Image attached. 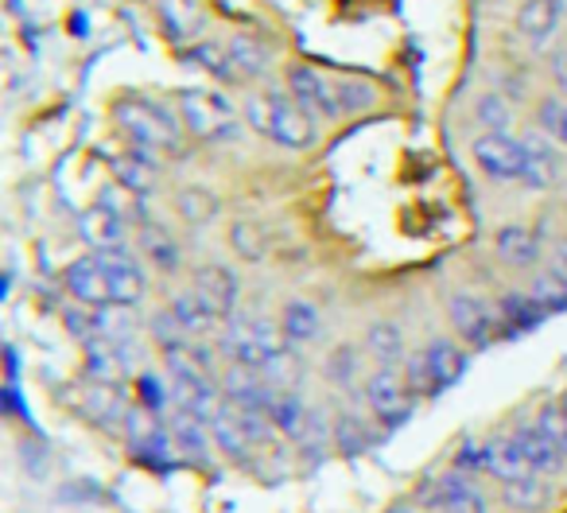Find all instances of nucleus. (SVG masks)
Returning <instances> with one entry per match:
<instances>
[{"instance_id":"f257e3e1","label":"nucleus","mask_w":567,"mask_h":513,"mask_svg":"<svg viewBox=\"0 0 567 513\" xmlns=\"http://www.w3.org/2000/svg\"><path fill=\"white\" fill-rule=\"evenodd\" d=\"M245 121L260 136H268V141H276L280 148H292V152H303L319 141L308 113L296 105L292 94H280V90L245 98Z\"/></svg>"},{"instance_id":"f03ea898","label":"nucleus","mask_w":567,"mask_h":513,"mask_svg":"<svg viewBox=\"0 0 567 513\" xmlns=\"http://www.w3.org/2000/svg\"><path fill=\"white\" fill-rule=\"evenodd\" d=\"M117 129L125 133L128 148H148V152H175L183 141V121H175L164 105L128 98L117 105Z\"/></svg>"},{"instance_id":"7ed1b4c3","label":"nucleus","mask_w":567,"mask_h":513,"mask_svg":"<svg viewBox=\"0 0 567 513\" xmlns=\"http://www.w3.org/2000/svg\"><path fill=\"white\" fill-rule=\"evenodd\" d=\"M179 121L198 141H229L237 136V113L218 90H179Z\"/></svg>"},{"instance_id":"20e7f679","label":"nucleus","mask_w":567,"mask_h":513,"mask_svg":"<svg viewBox=\"0 0 567 513\" xmlns=\"http://www.w3.org/2000/svg\"><path fill=\"white\" fill-rule=\"evenodd\" d=\"M362 393H365V404H370V417L378 420L381 428H389V432L401 428L404 420L412 417V404H416L401 366H378L373 373H365Z\"/></svg>"},{"instance_id":"39448f33","label":"nucleus","mask_w":567,"mask_h":513,"mask_svg":"<svg viewBox=\"0 0 567 513\" xmlns=\"http://www.w3.org/2000/svg\"><path fill=\"white\" fill-rule=\"evenodd\" d=\"M420 510L427 513H489V502L478 486H474L471 474H432V479L420 482V494H416Z\"/></svg>"},{"instance_id":"423d86ee","label":"nucleus","mask_w":567,"mask_h":513,"mask_svg":"<svg viewBox=\"0 0 567 513\" xmlns=\"http://www.w3.org/2000/svg\"><path fill=\"white\" fill-rule=\"evenodd\" d=\"M288 94L296 98V105H300L311 121L342 117L339 86H334V82H327L316 66H303V63L288 66Z\"/></svg>"},{"instance_id":"0eeeda50","label":"nucleus","mask_w":567,"mask_h":513,"mask_svg":"<svg viewBox=\"0 0 567 513\" xmlns=\"http://www.w3.org/2000/svg\"><path fill=\"white\" fill-rule=\"evenodd\" d=\"M471 156L482 167V175L494 183H513L525 172V144L509 133H482L471 144Z\"/></svg>"},{"instance_id":"6e6552de","label":"nucleus","mask_w":567,"mask_h":513,"mask_svg":"<svg viewBox=\"0 0 567 513\" xmlns=\"http://www.w3.org/2000/svg\"><path fill=\"white\" fill-rule=\"evenodd\" d=\"M447 316H451V327L455 335L466 342V347H489V342L502 335V324H497V311L486 308L478 296L471 293H455L447 300Z\"/></svg>"},{"instance_id":"1a4fd4ad","label":"nucleus","mask_w":567,"mask_h":513,"mask_svg":"<svg viewBox=\"0 0 567 513\" xmlns=\"http://www.w3.org/2000/svg\"><path fill=\"white\" fill-rule=\"evenodd\" d=\"M63 285H66V293H71L79 304H86L90 311H94V308H113L110 273L102 269V261H97L94 253H90V257H79V261L66 265Z\"/></svg>"},{"instance_id":"9d476101","label":"nucleus","mask_w":567,"mask_h":513,"mask_svg":"<svg viewBox=\"0 0 567 513\" xmlns=\"http://www.w3.org/2000/svg\"><path fill=\"white\" fill-rule=\"evenodd\" d=\"M525 172H520V183L528 191H551L559 179V144L551 136H544L540 129L528 133L525 141Z\"/></svg>"},{"instance_id":"9b49d317","label":"nucleus","mask_w":567,"mask_h":513,"mask_svg":"<svg viewBox=\"0 0 567 513\" xmlns=\"http://www.w3.org/2000/svg\"><path fill=\"white\" fill-rule=\"evenodd\" d=\"M190 293L203 300V308L210 311L214 319H229L234 316V304H237V277L221 265H206V269L195 273V285Z\"/></svg>"},{"instance_id":"f8f14e48","label":"nucleus","mask_w":567,"mask_h":513,"mask_svg":"<svg viewBox=\"0 0 567 513\" xmlns=\"http://www.w3.org/2000/svg\"><path fill=\"white\" fill-rule=\"evenodd\" d=\"M79 234H82V242H86L94 253L121 249V245H128L125 218H121V214H113L110 206H94V211H86V214H82V222H79Z\"/></svg>"},{"instance_id":"ddd939ff","label":"nucleus","mask_w":567,"mask_h":513,"mask_svg":"<svg viewBox=\"0 0 567 513\" xmlns=\"http://www.w3.org/2000/svg\"><path fill=\"white\" fill-rule=\"evenodd\" d=\"M564 12H567V0H520L513 24H517V32L525 35L528 43H544L559 28Z\"/></svg>"},{"instance_id":"4468645a","label":"nucleus","mask_w":567,"mask_h":513,"mask_svg":"<svg viewBox=\"0 0 567 513\" xmlns=\"http://www.w3.org/2000/svg\"><path fill=\"white\" fill-rule=\"evenodd\" d=\"M513 440H517L520 455H525V463H528V471H533V474H544V479H556V474L564 471L567 459L559 455L556 443H551L548 435H544L536 424L517 428V432H513Z\"/></svg>"},{"instance_id":"2eb2a0df","label":"nucleus","mask_w":567,"mask_h":513,"mask_svg":"<svg viewBox=\"0 0 567 513\" xmlns=\"http://www.w3.org/2000/svg\"><path fill=\"white\" fill-rule=\"evenodd\" d=\"M167 432H172V443L179 455L195 459V463H206L214 451V435H210V424H203V420L187 417V412L175 409L172 420H167Z\"/></svg>"},{"instance_id":"dca6fc26","label":"nucleus","mask_w":567,"mask_h":513,"mask_svg":"<svg viewBox=\"0 0 567 513\" xmlns=\"http://www.w3.org/2000/svg\"><path fill=\"white\" fill-rule=\"evenodd\" d=\"M210 435H214V448H218L226 459H234V463H245V459H249L252 440H249V432H245L234 404H221L218 417L210 420Z\"/></svg>"},{"instance_id":"f3484780","label":"nucleus","mask_w":567,"mask_h":513,"mask_svg":"<svg viewBox=\"0 0 567 513\" xmlns=\"http://www.w3.org/2000/svg\"><path fill=\"white\" fill-rule=\"evenodd\" d=\"M152 4H156V17H159V24H164L167 40L183 43L203 32V9H198V0H152Z\"/></svg>"},{"instance_id":"a211bd4d","label":"nucleus","mask_w":567,"mask_h":513,"mask_svg":"<svg viewBox=\"0 0 567 513\" xmlns=\"http://www.w3.org/2000/svg\"><path fill=\"white\" fill-rule=\"evenodd\" d=\"M268 420H272L276 432H284L288 440H300L303 428H308L311 420V404L303 401L300 393H292V389H284V393H272V401H268Z\"/></svg>"},{"instance_id":"6ab92c4d","label":"nucleus","mask_w":567,"mask_h":513,"mask_svg":"<svg viewBox=\"0 0 567 513\" xmlns=\"http://www.w3.org/2000/svg\"><path fill=\"white\" fill-rule=\"evenodd\" d=\"M494 249L513 269H528V265L540 261V242H536V234L525 226H502L494 237Z\"/></svg>"},{"instance_id":"aec40b11","label":"nucleus","mask_w":567,"mask_h":513,"mask_svg":"<svg viewBox=\"0 0 567 513\" xmlns=\"http://www.w3.org/2000/svg\"><path fill=\"white\" fill-rule=\"evenodd\" d=\"M548 502H551V482L544 474H525V479L502 486V505L513 513H540Z\"/></svg>"},{"instance_id":"412c9836","label":"nucleus","mask_w":567,"mask_h":513,"mask_svg":"<svg viewBox=\"0 0 567 513\" xmlns=\"http://www.w3.org/2000/svg\"><path fill=\"white\" fill-rule=\"evenodd\" d=\"M280 331L292 347H303V342H316L319 331H323V316L311 300H292L280 311Z\"/></svg>"},{"instance_id":"4be33fe9","label":"nucleus","mask_w":567,"mask_h":513,"mask_svg":"<svg viewBox=\"0 0 567 513\" xmlns=\"http://www.w3.org/2000/svg\"><path fill=\"white\" fill-rule=\"evenodd\" d=\"M548 311L533 300L528 293H509L497 300V324H502V335H520L528 327H536Z\"/></svg>"},{"instance_id":"5701e85b","label":"nucleus","mask_w":567,"mask_h":513,"mask_svg":"<svg viewBox=\"0 0 567 513\" xmlns=\"http://www.w3.org/2000/svg\"><path fill=\"white\" fill-rule=\"evenodd\" d=\"M167 311H172V319L179 324V331L187 335L190 342L203 339V335H210L214 324H218V319H214L210 311L203 308V300H198L190 288H187V293H175L172 304H167Z\"/></svg>"},{"instance_id":"b1692460","label":"nucleus","mask_w":567,"mask_h":513,"mask_svg":"<svg viewBox=\"0 0 567 513\" xmlns=\"http://www.w3.org/2000/svg\"><path fill=\"white\" fill-rule=\"evenodd\" d=\"M404 331L389 319H378V324L365 327V355L373 358L378 366H401L404 358Z\"/></svg>"},{"instance_id":"393cba45","label":"nucleus","mask_w":567,"mask_h":513,"mask_svg":"<svg viewBox=\"0 0 567 513\" xmlns=\"http://www.w3.org/2000/svg\"><path fill=\"white\" fill-rule=\"evenodd\" d=\"M226 48L241 79H265V74L272 71V51H268L257 35H234Z\"/></svg>"},{"instance_id":"a878e982","label":"nucleus","mask_w":567,"mask_h":513,"mask_svg":"<svg viewBox=\"0 0 567 513\" xmlns=\"http://www.w3.org/2000/svg\"><path fill=\"white\" fill-rule=\"evenodd\" d=\"M525 474H533V471H528L525 455H520L513 435L489 440V479H497L505 486V482H517V479H525Z\"/></svg>"},{"instance_id":"bb28decb","label":"nucleus","mask_w":567,"mask_h":513,"mask_svg":"<svg viewBox=\"0 0 567 513\" xmlns=\"http://www.w3.org/2000/svg\"><path fill=\"white\" fill-rule=\"evenodd\" d=\"M86 412H90V420L113 428V424H125L128 404L121 401L117 386H97V381H94V386L86 389Z\"/></svg>"},{"instance_id":"cd10ccee","label":"nucleus","mask_w":567,"mask_h":513,"mask_svg":"<svg viewBox=\"0 0 567 513\" xmlns=\"http://www.w3.org/2000/svg\"><path fill=\"white\" fill-rule=\"evenodd\" d=\"M424 350H427V358H432V370H435V378H440L443 389H451L466 373L463 347H455L451 339H435V342H427Z\"/></svg>"},{"instance_id":"c85d7f7f","label":"nucleus","mask_w":567,"mask_h":513,"mask_svg":"<svg viewBox=\"0 0 567 513\" xmlns=\"http://www.w3.org/2000/svg\"><path fill=\"white\" fill-rule=\"evenodd\" d=\"M404 381H409V389H412V397H416V401H427V397L443 393L440 378H435V370H432V358H427L424 347L412 350V355L404 358Z\"/></svg>"},{"instance_id":"c756f323","label":"nucleus","mask_w":567,"mask_h":513,"mask_svg":"<svg viewBox=\"0 0 567 513\" xmlns=\"http://www.w3.org/2000/svg\"><path fill=\"white\" fill-rule=\"evenodd\" d=\"M183 59H187L190 66H203V71L218 74L221 82H234L237 79V66H234V59H229V48H221V43H210V40L190 43Z\"/></svg>"},{"instance_id":"7c9ffc66","label":"nucleus","mask_w":567,"mask_h":513,"mask_svg":"<svg viewBox=\"0 0 567 513\" xmlns=\"http://www.w3.org/2000/svg\"><path fill=\"white\" fill-rule=\"evenodd\" d=\"M175 211H179V218L187 222V226H206V222L218 214V198L206 187H183L179 195H175Z\"/></svg>"},{"instance_id":"2f4dec72","label":"nucleus","mask_w":567,"mask_h":513,"mask_svg":"<svg viewBox=\"0 0 567 513\" xmlns=\"http://www.w3.org/2000/svg\"><path fill=\"white\" fill-rule=\"evenodd\" d=\"M536 129H540L544 136H551L559 148H567V98H559V94L540 98V102H536Z\"/></svg>"},{"instance_id":"473e14b6","label":"nucleus","mask_w":567,"mask_h":513,"mask_svg":"<svg viewBox=\"0 0 567 513\" xmlns=\"http://www.w3.org/2000/svg\"><path fill=\"white\" fill-rule=\"evenodd\" d=\"M113 172H117V179L125 191H133V195H148L152 183H156V175H159V167L128 152L125 160H113Z\"/></svg>"},{"instance_id":"72a5a7b5","label":"nucleus","mask_w":567,"mask_h":513,"mask_svg":"<svg viewBox=\"0 0 567 513\" xmlns=\"http://www.w3.org/2000/svg\"><path fill=\"white\" fill-rule=\"evenodd\" d=\"M327 378H331L339 389H347V393H354L358 378H362V355H358L354 347L331 350V358H327Z\"/></svg>"},{"instance_id":"f704fd0d","label":"nucleus","mask_w":567,"mask_h":513,"mask_svg":"<svg viewBox=\"0 0 567 513\" xmlns=\"http://www.w3.org/2000/svg\"><path fill=\"white\" fill-rule=\"evenodd\" d=\"M528 296H533L544 311H567V277L564 273H540V277L528 285Z\"/></svg>"},{"instance_id":"c9c22d12","label":"nucleus","mask_w":567,"mask_h":513,"mask_svg":"<svg viewBox=\"0 0 567 513\" xmlns=\"http://www.w3.org/2000/svg\"><path fill=\"white\" fill-rule=\"evenodd\" d=\"M370 440H373V432L354 417V412H342V417L334 420V443H339L342 455H358V451L370 448Z\"/></svg>"},{"instance_id":"e433bc0d","label":"nucleus","mask_w":567,"mask_h":513,"mask_svg":"<svg viewBox=\"0 0 567 513\" xmlns=\"http://www.w3.org/2000/svg\"><path fill=\"white\" fill-rule=\"evenodd\" d=\"M229 245H234V253L241 261H260V257H265V234H260V226L249 218L229 226Z\"/></svg>"},{"instance_id":"4c0bfd02","label":"nucleus","mask_w":567,"mask_h":513,"mask_svg":"<svg viewBox=\"0 0 567 513\" xmlns=\"http://www.w3.org/2000/svg\"><path fill=\"white\" fill-rule=\"evenodd\" d=\"M141 242H144V253H148V261H156V269H175V265H179V245L159 226H144Z\"/></svg>"},{"instance_id":"58836bf2","label":"nucleus","mask_w":567,"mask_h":513,"mask_svg":"<svg viewBox=\"0 0 567 513\" xmlns=\"http://www.w3.org/2000/svg\"><path fill=\"white\" fill-rule=\"evenodd\" d=\"M474 117L486 125V133H505L509 121H513V113H509V102H505L497 90H486V94L474 102Z\"/></svg>"},{"instance_id":"ea45409f","label":"nucleus","mask_w":567,"mask_h":513,"mask_svg":"<svg viewBox=\"0 0 567 513\" xmlns=\"http://www.w3.org/2000/svg\"><path fill=\"white\" fill-rule=\"evenodd\" d=\"M536 428H540L544 435H548L551 443H556V451L567 459V412L559 409V404H544L540 412H536V420H533Z\"/></svg>"},{"instance_id":"a19ab883","label":"nucleus","mask_w":567,"mask_h":513,"mask_svg":"<svg viewBox=\"0 0 567 513\" xmlns=\"http://www.w3.org/2000/svg\"><path fill=\"white\" fill-rule=\"evenodd\" d=\"M458 474H489V440H463L455 451Z\"/></svg>"},{"instance_id":"79ce46f5","label":"nucleus","mask_w":567,"mask_h":513,"mask_svg":"<svg viewBox=\"0 0 567 513\" xmlns=\"http://www.w3.org/2000/svg\"><path fill=\"white\" fill-rule=\"evenodd\" d=\"M339 86V102H342V113H358V110H370L378 102V90L370 82H358V79H342L334 82Z\"/></svg>"},{"instance_id":"37998d69","label":"nucleus","mask_w":567,"mask_h":513,"mask_svg":"<svg viewBox=\"0 0 567 513\" xmlns=\"http://www.w3.org/2000/svg\"><path fill=\"white\" fill-rule=\"evenodd\" d=\"M136 393H141L136 404H144V409H152V412H159L167 401H172V386L156 381V373H141V378H136Z\"/></svg>"},{"instance_id":"c03bdc74","label":"nucleus","mask_w":567,"mask_h":513,"mask_svg":"<svg viewBox=\"0 0 567 513\" xmlns=\"http://www.w3.org/2000/svg\"><path fill=\"white\" fill-rule=\"evenodd\" d=\"M551 79H556V86H559V98H567V51L551 55Z\"/></svg>"},{"instance_id":"a18cd8bd","label":"nucleus","mask_w":567,"mask_h":513,"mask_svg":"<svg viewBox=\"0 0 567 513\" xmlns=\"http://www.w3.org/2000/svg\"><path fill=\"white\" fill-rule=\"evenodd\" d=\"M389 513H427V510H420V505H396V510H389Z\"/></svg>"},{"instance_id":"49530a36","label":"nucleus","mask_w":567,"mask_h":513,"mask_svg":"<svg viewBox=\"0 0 567 513\" xmlns=\"http://www.w3.org/2000/svg\"><path fill=\"white\" fill-rule=\"evenodd\" d=\"M559 409H564V412H567V393H564V397H559Z\"/></svg>"}]
</instances>
